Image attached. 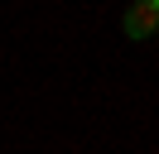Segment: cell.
Instances as JSON below:
<instances>
[{
  "mask_svg": "<svg viewBox=\"0 0 159 154\" xmlns=\"http://www.w3.org/2000/svg\"><path fill=\"white\" fill-rule=\"evenodd\" d=\"M120 29H125V38H135V43L154 38V29H159V5H145V0H135V5L120 15Z\"/></svg>",
  "mask_w": 159,
  "mask_h": 154,
  "instance_id": "obj_1",
  "label": "cell"
},
{
  "mask_svg": "<svg viewBox=\"0 0 159 154\" xmlns=\"http://www.w3.org/2000/svg\"><path fill=\"white\" fill-rule=\"evenodd\" d=\"M145 5H154V0H145Z\"/></svg>",
  "mask_w": 159,
  "mask_h": 154,
  "instance_id": "obj_2",
  "label": "cell"
}]
</instances>
